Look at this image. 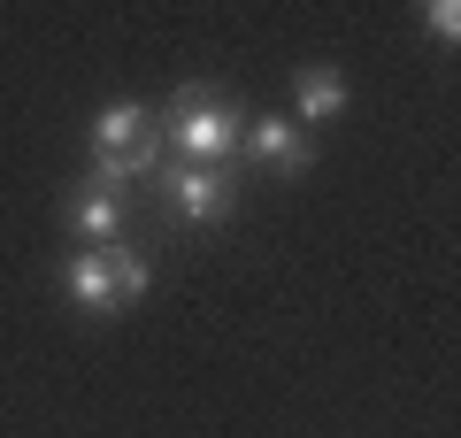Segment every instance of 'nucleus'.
<instances>
[{
  "label": "nucleus",
  "instance_id": "1",
  "mask_svg": "<svg viewBox=\"0 0 461 438\" xmlns=\"http://www.w3.org/2000/svg\"><path fill=\"white\" fill-rule=\"evenodd\" d=\"M154 131H162V146L177 154V162H193V169H230L239 139H247V108H239L223 85H177Z\"/></svg>",
  "mask_w": 461,
  "mask_h": 438
},
{
  "label": "nucleus",
  "instance_id": "2",
  "mask_svg": "<svg viewBox=\"0 0 461 438\" xmlns=\"http://www.w3.org/2000/svg\"><path fill=\"white\" fill-rule=\"evenodd\" d=\"M147 285H154V269L131 246H69V261H62V292H69V308H85V315L139 308Z\"/></svg>",
  "mask_w": 461,
  "mask_h": 438
},
{
  "label": "nucleus",
  "instance_id": "3",
  "mask_svg": "<svg viewBox=\"0 0 461 438\" xmlns=\"http://www.w3.org/2000/svg\"><path fill=\"white\" fill-rule=\"evenodd\" d=\"M162 162V131H154L147 100H108V108L93 115V185H123L147 178V169Z\"/></svg>",
  "mask_w": 461,
  "mask_h": 438
},
{
  "label": "nucleus",
  "instance_id": "4",
  "mask_svg": "<svg viewBox=\"0 0 461 438\" xmlns=\"http://www.w3.org/2000/svg\"><path fill=\"white\" fill-rule=\"evenodd\" d=\"M162 200H169L177 224L215 231V224L230 215V200H239V185H230V169H193V162H177V169H162Z\"/></svg>",
  "mask_w": 461,
  "mask_h": 438
},
{
  "label": "nucleus",
  "instance_id": "5",
  "mask_svg": "<svg viewBox=\"0 0 461 438\" xmlns=\"http://www.w3.org/2000/svg\"><path fill=\"white\" fill-rule=\"evenodd\" d=\"M62 224L77 231V246H123L131 208H123V193H115V185H93V178H85L77 193L62 200Z\"/></svg>",
  "mask_w": 461,
  "mask_h": 438
},
{
  "label": "nucleus",
  "instance_id": "6",
  "mask_svg": "<svg viewBox=\"0 0 461 438\" xmlns=\"http://www.w3.org/2000/svg\"><path fill=\"white\" fill-rule=\"evenodd\" d=\"M239 154H247L254 169H269V178H300V169H308V131H300L293 115H262V123H247Z\"/></svg>",
  "mask_w": 461,
  "mask_h": 438
},
{
  "label": "nucleus",
  "instance_id": "7",
  "mask_svg": "<svg viewBox=\"0 0 461 438\" xmlns=\"http://www.w3.org/2000/svg\"><path fill=\"white\" fill-rule=\"evenodd\" d=\"M293 108H300V123H339V115L354 108V85H346V69L308 62V69L293 78Z\"/></svg>",
  "mask_w": 461,
  "mask_h": 438
},
{
  "label": "nucleus",
  "instance_id": "8",
  "mask_svg": "<svg viewBox=\"0 0 461 438\" xmlns=\"http://www.w3.org/2000/svg\"><path fill=\"white\" fill-rule=\"evenodd\" d=\"M423 32L438 39V47H454V39H461V8H454V0H430V8H423Z\"/></svg>",
  "mask_w": 461,
  "mask_h": 438
}]
</instances>
